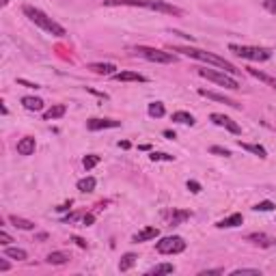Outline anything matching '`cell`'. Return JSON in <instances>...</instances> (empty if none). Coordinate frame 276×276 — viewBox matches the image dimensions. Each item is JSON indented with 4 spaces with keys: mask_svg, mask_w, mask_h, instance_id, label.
Returning <instances> with one entry per match:
<instances>
[{
    "mask_svg": "<svg viewBox=\"0 0 276 276\" xmlns=\"http://www.w3.org/2000/svg\"><path fill=\"white\" fill-rule=\"evenodd\" d=\"M106 7H141V9H149V11H160V13H169V15H181V9L169 5L164 0H104Z\"/></svg>",
    "mask_w": 276,
    "mask_h": 276,
    "instance_id": "1",
    "label": "cell"
},
{
    "mask_svg": "<svg viewBox=\"0 0 276 276\" xmlns=\"http://www.w3.org/2000/svg\"><path fill=\"white\" fill-rule=\"evenodd\" d=\"M22 11H24V15L29 17V20H31L35 26H39L41 31L50 33V35H54V37H65V35H67V31L63 29L59 22H54L50 15H45L41 9L31 7V5H24V7H22Z\"/></svg>",
    "mask_w": 276,
    "mask_h": 276,
    "instance_id": "2",
    "label": "cell"
},
{
    "mask_svg": "<svg viewBox=\"0 0 276 276\" xmlns=\"http://www.w3.org/2000/svg\"><path fill=\"white\" fill-rule=\"evenodd\" d=\"M175 52H181V54H186V57L190 59H197V61H203V63H209V65H214L218 69H223L227 73H237L240 69H237L233 63H229L227 59H220L216 57V54H211V52H205V50H199V48H173Z\"/></svg>",
    "mask_w": 276,
    "mask_h": 276,
    "instance_id": "3",
    "label": "cell"
},
{
    "mask_svg": "<svg viewBox=\"0 0 276 276\" xmlns=\"http://www.w3.org/2000/svg\"><path fill=\"white\" fill-rule=\"evenodd\" d=\"M229 50H231L235 57H240V59H246V61H268L272 57V50L268 48H255V45H235L231 43L229 45Z\"/></svg>",
    "mask_w": 276,
    "mask_h": 276,
    "instance_id": "4",
    "label": "cell"
},
{
    "mask_svg": "<svg viewBox=\"0 0 276 276\" xmlns=\"http://www.w3.org/2000/svg\"><path fill=\"white\" fill-rule=\"evenodd\" d=\"M197 73H199L201 78H207V80L216 82V85L225 87V89H231V91H237V89H240V82H237L235 78H231V76H227L225 71H216V69L199 67V69H197Z\"/></svg>",
    "mask_w": 276,
    "mask_h": 276,
    "instance_id": "5",
    "label": "cell"
},
{
    "mask_svg": "<svg viewBox=\"0 0 276 276\" xmlns=\"http://www.w3.org/2000/svg\"><path fill=\"white\" fill-rule=\"evenodd\" d=\"M136 54H138V57H143V59H147V61H151V63H164V65H169V63H177V57H175L173 52L149 48V45H138Z\"/></svg>",
    "mask_w": 276,
    "mask_h": 276,
    "instance_id": "6",
    "label": "cell"
},
{
    "mask_svg": "<svg viewBox=\"0 0 276 276\" xmlns=\"http://www.w3.org/2000/svg\"><path fill=\"white\" fill-rule=\"evenodd\" d=\"M158 248V253L162 255H179L186 251V242H183V237L179 235H169V237H162V240L155 244Z\"/></svg>",
    "mask_w": 276,
    "mask_h": 276,
    "instance_id": "7",
    "label": "cell"
},
{
    "mask_svg": "<svg viewBox=\"0 0 276 276\" xmlns=\"http://www.w3.org/2000/svg\"><path fill=\"white\" fill-rule=\"evenodd\" d=\"M162 218L167 220L171 227H175V225H181V223H186V220H190L192 211H188V209H169V211H162Z\"/></svg>",
    "mask_w": 276,
    "mask_h": 276,
    "instance_id": "8",
    "label": "cell"
},
{
    "mask_svg": "<svg viewBox=\"0 0 276 276\" xmlns=\"http://www.w3.org/2000/svg\"><path fill=\"white\" fill-rule=\"evenodd\" d=\"M209 121L214 123V125H218V127H225L227 132H231V134H240L242 130H240V125H237L233 119H229L227 115H220V113H214L209 117Z\"/></svg>",
    "mask_w": 276,
    "mask_h": 276,
    "instance_id": "9",
    "label": "cell"
},
{
    "mask_svg": "<svg viewBox=\"0 0 276 276\" xmlns=\"http://www.w3.org/2000/svg\"><path fill=\"white\" fill-rule=\"evenodd\" d=\"M121 121H115V119H89L87 127L91 132H99V130H108V127H119Z\"/></svg>",
    "mask_w": 276,
    "mask_h": 276,
    "instance_id": "10",
    "label": "cell"
},
{
    "mask_svg": "<svg viewBox=\"0 0 276 276\" xmlns=\"http://www.w3.org/2000/svg\"><path fill=\"white\" fill-rule=\"evenodd\" d=\"M244 240L251 242V244H255V246H259V248H270V246H274V237H270L268 233H248Z\"/></svg>",
    "mask_w": 276,
    "mask_h": 276,
    "instance_id": "11",
    "label": "cell"
},
{
    "mask_svg": "<svg viewBox=\"0 0 276 276\" xmlns=\"http://www.w3.org/2000/svg\"><path fill=\"white\" fill-rule=\"evenodd\" d=\"M160 235V229H155V227H145V229H141L134 237H132V242H136V244H141V242H149V240H155V237Z\"/></svg>",
    "mask_w": 276,
    "mask_h": 276,
    "instance_id": "12",
    "label": "cell"
},
{
    "mask_svg": "<svg viewBox=\"0 0 276 276\" xmlns=\"http://www.w3.org/2000/svg\"><path fill=\"white\" fill-rule=\"evenodd\" d=\"M199 95H203V97H207V99H214V102H223V104H227V106H231V108H240V104H235L233 99H229V97H225V95H220V93H216V91H207V89H199Z\"/></svg>",
    "mask_w": 276,
    "mask_h": 276,
    "instance_id": "13",
    "label": "cell"
},
{
    "mask_svg": "<svg viewBox=\"0 0 276 276\" xmlns=\"http://www.w3.org/2000/svg\"><path fill=\"white\" fill-rule=\"evenodd\" d=\"M113 78L119 82H147V78L138 71H117L113 73Z\"/></svg>",
    "mask_w": 276,
    "mask_h": 276,
    "instance_id": "14",
    "label": "cell"
},
{
    "mask_svg": "<svg viewBox=\"0 0 276 276\" xmlns=\"http://www.w3.org/2000/svg\"><path fill=\"white\" fill-rule=\"evenodd\" d=\"M37 149V143H35V138L33 136H24L20 143H17V153L20 155H33Z\"/></svg>",
    "mask_w": 276,
    "mask_h": 276,
    "instance_id": "15",
    "label": "cell"
},
{
    "mask_svg": "<svg viewBox=\"0 0 276 276\" xmlns=\"http://www.w3.org/2000/svg\"><path fill=\"white\" fill-rule=\"evenodd\" d=\"M89 69L93 73H99V76H113V73H117V67L113 63H91Z\"/></svg>",
    "mask_w": 276,
    "mask_h": 276,
    "instance_id": "16",
    "label": "cell"
},
{
    "mask_svg": "<svg viewBox=\"0 0 276 276\" xmlns=\"http://www.w3.org/2000/svg\"><path fill=\"white\" fill-rule=\"evenodd\" d=\"M242 223H244L242 214H231V216H227V218H223V220H218L216 227H218V229H233V227H240Z\"/></svg>",
    "mask_w": 276,
    "mask_h": 276,
    "instance_id": "17",
    "label": "cell"
},
{
    "mask_svg": "<svg viewBox=\"0 0 276 276\" xmlns=\"http://www.w3.org/2000/svg\"><path fill=\"white\" fill-rule=\"evenodd\" d=\"M67 113V106L65 104H57V106H52V108H48L43 113V121H52V119H61L63 115Z\"/></svg>",
    "mask_w": 276,
    "mask_h": 276,
    "instance_id": "18",
    "label": "cell"
},
{
    "mask_svg": "<svg viewBox=\"0 0 276 276\" xmlns=\"http://www.w3.org/2000/svg\"><path fill=\"white\" fill-rule=\"evenodd\" d=\"M9 223H11L15 229H22V231H33L35 229L33 220H26V218H20V216H9Z\"/></svg>",
    "mask_w": 276,
    "mask_h": 276,
    "instance_id": "19",
    "label": "cell"
},
{
    "mask_svg": "<svg viewBox=\"0 0 276 276\" xmlns=\"http://www.w3.org/2000/svg\"><path fill=\"white\" fill-rule=\"evenodd\" d=\"M45 261H48L50 265H63V263L69 261V255L63 253V251H54V253H50L48 257H45Z\"/></svg>",
    "mask_w": 276,
    "mask_h": 276,
    "instance_id": "20",
    "label": "cell"
},
{
    "mask_svg": "<svg viewBox=\"0 0 276 276\" xmlns=\"http://www.w3.org/2000/svg\"><path fill=\"white\" fill-rule=\"evenodd\" d=\"M173 121L175 123H181V125H195V117H192L190 113H186V110H177V113H173Z\"/></svg>",
    "mask_w": 276,
    "mask_h": 276,
    "instance_id": "21",
    "label": "cell"
},
{
    "mask_svg": "<svg viewBox=\"0 0 276 276\" xmlns=\"http://www.w3.org/2000/svg\"><path fill=\"white\" fill-rule=\"evenodd\" d=\"M22 106L26 110H43V99L41 97H22Z\"/></svg>",
    "mask_w": 276,
    "mask_h": 276,
    "instance_id": "22",
    "label": "cell"
},
{
    "mask_svg": "<svg viewBox=\"0 0 276 276\" xmlns=\"http://www.w3.org/2000/svg\"><path fill=\"white\" fill-rule=\"evenodd\" d=\"M240 147H242L244 151H251V153H255V155H259L261 160L268 158V151H265L261 145H251V143H242V141H240Z\"/></svg>",
    "mask_w": 276,
    "mask_h": 276,
    "instance_id": "23",
    "label": "cell"
},
{
    "mask_svg": "<svg viewBox=\"0 0 276 276\" xmlns=\"http://www.w3.org/2000/svg\"><path fill=\"white\" fill-rule=\"evenodd\" d=\"M136 259H138V257H136L134 253L123 255V257H121V261H119V270H121V272L132 270V268H134V263H136Z\"/></svg>",
    "mask_w": 276,
    "mask_h": 276,
    "instance_id": "24",
    "label": "cell"
},
{
    "mask_svg": "<svg viewBox=\"0 0 276 276\" xmlns=\"http://www.w3.org/2000/svg\"><path fill=\"white\" fill-rule=\"evenodd\" d=\"M5 255L11 257V259H17V261L29 259V253H26L24 248H11V246H7V248H5Z\"/></svg>",
    "mask_w": 276,
    "mask_h": 276,
    "instance_id": "25",
    "label": "cell"
},
{
    "mask_svg": "<svg viewBox=\"0 0 276 276\" xmlns=\"http://www.w3.org/2000/svg\"><path fill=\"white\" fill-rule=\"evenodd\" d=\"M248 73H251V76H255L257 80L265 82V85H270V87L276 91V78H270L268 73H263V71H259V69H248Z\"/></svg>",
    "mask_w": 276,
    "mask_h": 276,
    "instance_id": "26",
    "label": "cell"
},
{
    "mask_svg": "<svg viewBox=\"0 0 276 276\" xmlns=\"http://www.w3.org/2000/svg\"><path fill=\"white\" fill-rule=\"evenodd\" d=\"M175 272V265L173 263H160V265H155V268H151L149 272V276H158V274H173Z\"/></svg>",
    "mask_w": 276,
    "mask_h": 276,
    "instance_id": "27",
    "label": "cell"
},
{
    "mask_svg": "<svg viewBox=\"0 0 276 276\" xmlns=\"http://www.w3.org/2000/svg\"><path fill=\"white\" fill-rule=\"evenodd\" d=\"M95 186H97L95 177H85V179L78 181V190H80V192H93Z\"/></svg>",
    "mask_w": 276,
    "mask_h": 276,
    "instance_id": "28",
    "label": "cell"
},
{
    "mask_svg": "<svg viewBox=\"0 0 276 276\" xmlns=\"http://www.w3.org/2000/svg\"><path fill=\"white\" fill-rule=\"evenodd\" d=\"M147 113H149V117H153V119H160V117H164V104L162 102H153V104H149V108H147Z\"/></svg>",
    "mask_w": 276,
    "mask_h": 276,
    "instance_id": "29",
    "label": "cell"
},
{
    "mask_svg": "<svg viewBox=\"0 0 276 276\" xmlns=\"http://www.w3.org/2000/svg\"><path fill=\"white\" fill-rule=\"evenodd\" d=\"M99 162H102V158H99V155H95V153L85 155V160H82V164H85V169H87V171H91L93 167H97Z\"/></svg>",
    "mask_w": 276,
    "mask_h": 276,
    "instance_id": "30",
    "label": "cell"
},
{
    "mask_svg": "<svg viewBox=\"0 0 276 276\" xmlns=\"http://www.w3.org/2000/svg\"><path fill=\"white\" fill-rule=\"evenodd\" d=\"M231 276H261V272L257 268H237L231 272Z\"/></svg>",
    "mask_w": 276,
    "mask_h": 276,
    "instance_id": "31",
    "label": "cell"
},
{
    "mask_svg": "<svg viewBox=\"0 0 276 276\" xmlns=\"http://www.w3.org/2000/svg\"><path fill=\"white\" fill-rule=\"evenodd\" d=\"M149 158H151V162H173V160H175L173 155H169V153H158V151H153Z\"/></svg>",
    "mask_w": 276,
    "mask_h": 276,
    "instance_id": "32",
    "label": "cell"
},
{
    "mask_svg": "<svg viewBox=\"0 0 276 276\" xmlns=\"http://www.w3.org/2000/svg\"><path fill=\"white\" fill-rule=\"evenodd\" d=\"M274 207H276V205L272 203V201H261V203H257L253 209H255V211H272Z\"/></svg>",
    "mask_w": 276,
    "mask_h": 276,
    "instance_id": "33",
    "label": "cell"
},
{
    "mask_svg": "<svg viewBox=\"0 0 276 276\" xmlns=\"http://www.w3.org/2000/svg\"><path fill=\"white\" fill-rule=\"evenodd\" d=\"M211 153H214V155H223V158H229V155H231V151H229V149H225V147H211V149H209Z\"/></svg>",
    "mask_w": 276,
    "mask_h": 276,
    "instance_id": "34",
    "label": "cell"
},
{
    "mask_svg": "<svg viewBox=\"0 0 276 276\" xmlns=\"http://www.w3.org/2000/svg\"><path fill=\"white\" fill-rule=\"evenodd\" d=\"M186 186H188V190L192 192V195H199V192H201V183H199V181H195V179H190V181L186 183Z\"/></svg>",
    "mask_w": 276,
    "mask_h": 276,
    "instance_id": "35",
    "label": "cell"
},
{
    "mask_svg": "<svg viewBox=\"0 0 276 276\" xmlns=\"http://www.w3.org/2000/svg\"><path fill=\"white\" fill-rule=\"evenodd\" d=\"M11 242H13V237H11V235H9L7 231H0V244H3V246H9Z\"/></svg>",
    "mask_w": 276,
    "mask_h": 276,
    "instance_id": "36",
    "label": "cell"
},
{
    "mask_svg": "<svg viewBox=\"0 0 276 276\" xmlns=\"http://www.w3.org/2000/svg\"><path fill=\"white\" fill-rule=\"evenodd\" d=\"M263 5H265V9H268L270 13L276 15V0H263Z\"/></svg>",
    "mask_w": 276,
    "mask_h": 276,
    "instance_id": "37",
    "label": "cell"
},
{
    "mask_svg": "<svg viewBox=\"0 0 276 276\" xmlns=\"http://www.w3.org/2000/svg\"><path fill=\"white\" fill-rule=\"evenodd\" d=\"M93 220H95L93 214H85V216H82V225H85V227H91V225H93Z\"/></svg>",
    "mask_w": 276,
    "mask_h": 276,
    "instance_id": "38",
    "label": "cell"
},
{
    "mask_svg": "<svg viewBox=\"0 0 276 276\" xmlns=\"http://www.w3.org/2000/svg\"><path fill=\"white\" fill-rule=\"evenodd\" d=\"M17 85H24V87H29V89H39V85H33V82H29V80H17Z\"/></svg>",
    "mask_w": 276,
    "mask_h": 276,
    "instance_id": "39",
    "label": "cell"
},
{
    "mask_svg": "<svg viewBox=\"0 0 276 276\" xmlns=\"http://www.w3.org/2000/svg\"><path fill=\"white\" fill-rule=\"evenodd\" d=\"M71 240H73V242H76V244H78L80 248H87V242H85V240H82V237H78V235H73V237H71Z\"/></svg>",
    "mask_w": 276,
    "mask_h": 276,
    "instance_id": "40",
    "label": "cell"
},
{
    "mask_svg": "<svg viewBox=\"0 0 276 276\" xmlns=\"http://www.w3.org/2000/svg\"><path fill=\"white\" fill-rule=\"evenodd\" d=\"M223 272H225V270H220V268H218V270H203V272H201V276H209V274H223Z\"/></svg>",
    "mask_w": 276,
    "mask_h": 276,
    "instance_id": "41",
    "label": "cell"
},
{
    "mask_svg": "<svg viewBox=\"0 0 276 276\" xmlns=\"http://www.w3.org/2000/svg\"><path fill=\"white\" fill-rule=\"evenodd\" d=\"M11 265H9V261H0V272H7Z\"/></svg>",
    "mask_w": 276,
    "mask_h": 276,
    "instance_id": "42",
    "label": "cell"
},
{
    "mask_svg": "<svg viewBox=\"0 0 276 276\" xmlns=\"http://www.w3.org/2000/svg\"><path fill=\"white\" fill-rule=\"evenodd\" d=\"M119 147H121V149H130V143L123 141V143H119Z\"/></svg>",
    "mask_w": 276,
    "mask_h": 276,
    "instance_id": "43",
    "label": "cell"
},
{
    "mask_svg": "<svg viewBox=\"0 0 276 276\" xmlns=\"http://www.w3.org/2000/svg\"><path fill=\"white\" fill-rule=\"evenodd\" d=\"M164 136H167V138H171V141H173V138H175V132H171V130H167V132H164Z\"/></svg>",
    "mask_w": 276,
    "mask_h": 276,
    "instance_id": "44",
    "label": "cell"
}]
</instances>
